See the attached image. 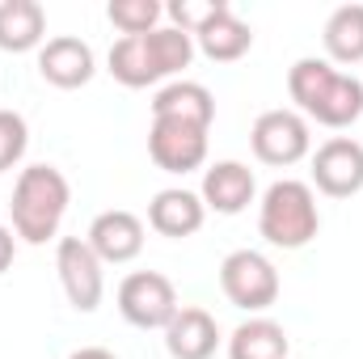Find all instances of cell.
<instances>
[{
  "instance_id": "obj_1",
  "label": "cell",
  "mask_w": 363,
  "mask_h": 359,
  "mask_svg": "<svg viewBox=\"0 0 363 359\" xmlns=\"http://www.w3.org/2000/svg\"><path fill=\"white\" fill-rule=\"evenodd\" d=\"M287 93L308 118H317L321 127H334V131L351 127L363 114V81L351 72H338L330 60H317V55H304L291 64Z\"/></svg>"
},
{
  "instance_id": "obj_2",
  "label": "cell",
  "mask_w": 363,
  "mask_h": 359,
  "mask_svg": "<svg viewBox=\"0 0 363 359\" xmlns=\"http://www.w3.org/2000/svg\"><path fill=\"white\" fill-rule=\"evenodd\" d=\"M190 60H194V38L182 34L178 26H157L152 34L118 38L110 47V77L127 89H148L190 68Z\"/></svg>"
},
{
  "instance_id": "obj_3",
  "label": "cell",
  "mask_w": 363,
  "mask_h": 359,
  "mask_svg": "<svg viewBox=\"0 0 363 359\" xmlns=\"http://www.w3.org/2000/svg\"><path fill=\"white\" fill-rule=\"evenodd\" d=\"M68 178L55 170V165H30L21 170V178L13 186V233L26 241V245H43L60 233V220L68 211Z\"/></svg>"
},
{
  "instance_id": "obj_4",
  "label": "cell",
  "mask_w": 363,
  "mask_h": 359,
  "mask_svg": "<svg viewBox=\"0 0 363 359\" xmlns=\"http://www.w3.org/2000/svg\"><path fill=\"white\" fill-rule=\"evenodd\" d=\"M317 228H321V211H317V194L308 182L283 178L262 194L258 233L274 250H304L317 237Z\"/></svg>"
},
{
  "instance_id": "obj_5",
  "label": "cell",
  "mask_w": 363,
  "mask_h": 359,
  "mask_svg": "<svg viewBox=\"0 0 363 359\" xmlns=\"http://www.w3.org/2000/svg\"><path fill=\"white\" fill-rule=\"evenodd\" d=\"M220 287H224L228 304H237L245 313H262L279 300V270L258 250H233L220 263Z\"/></svg>"
},
{
  "instance_id": "obj_6",
  "label": "cell",
  "mask_w": 363,
  "mask_h": 359,
  "mask_svg": "<svg viewBox=\"0 0 363 359\" xmlns=\"http://www.w3.org/2000/svg\"><path fill=\"white\" fill-rule=\"evenodd\" d=\"M118 313L135 330H165L178 317V292L161 270H135L118 283Z\"/></svg>"
},
{
  "instance_id": "obj_7",
  "label": "cell",
  "mask_w": 363,
  "mask_h": 359,
  "mask_svg": "<svg viewBox=\"0 0 363 359\" xmlns=\"http://www.w3.org/2000/svg\"><path fill=\"white\" fill-rule=\"evenodd\" d=\"M250 144H254V157L262 165L287 170V165L308 157L313 136H308L304 114H296V110H267V114H258V123L250 131Z\"/></svg>"
},
{
  "instance_id": "obj_8",
  "label": "cell",
  "mask_w": 363,
  "mask_h": 359,
  "mask_svg": "<svg viewBox=\"0 0 363 359\" xmlns=\"http://www.w3.org/2000/svg\"><path fill=\"white\" fill-rule=\"evenodd\" d=\"M55 270L64 283V296L77 313H93L101 304L106 279H101V258L89 250L85 237H60L55 245Z\"/></svg>"
},
{
  "instance_id": "obj_9",
  "label": "cell",
  "mask_w": 363,
  "mask_h": 359,
  "mask_svg": "<svg viewBox=\"0 0 363 359\" xmlns=\"http://www.w3.org/2000/svg\"><path fill=\"white\" fill-rule=\"evenodd\" d=\"M148 157L165 174H190L207 161V127L182 118H152L148 127Z\"/></svg>"
},
{
  "instance_id": "obj_10",
  "label": "cell",
  "mask_w": 363,
  "mask_h": 359,
  "mask_svg": "<svg viewBox=\"0 0 363 359\" xmlns=\"http://www.w3.org/2000/svg\"><path fill=\"white\" fill-rule=\"evenodd\" d=\"M313 182L330 199H351L363 190V144L351 136H334L313 153Z\"/></svg>"
},
{
  "instance_id": "obj_11",
  "label": "cell",
  "mask_w": 363,
  "mask_h": 359,
  "mask_svg": "<svg viewBox=\"0 0 363 359\" xmlns=\"http://www.w3.org/2000/svg\"><path fill=\"white\" fill-rule=\"evenodd\" d=\"M38 72L47 85L55 89H81L89 85L93 72H97V60H93V47L72 38V34H60V38H47L38 47Z\"/></svg>"
},
{
  "instance_id": "obj_12",
  "label": "cell",
  "mask_w": 363,
  "mask_h": 359,
  "mask_svg": "<svg viewBox=\"0 0 363 359\" xmlns=\"http://www.w3.org/2000/svg\"><path fill=\"white\" fill-rule=\"evenodd\" d=\"M85 241H89L93 254L101 258V267H106V263L123 267V263L140 258V250H144V224H140V216L114 207V211H101V216L93 220Z\"/></svg>"
},
{
  "instance_id": "obj_13",
  "label": "cell",
  "mask_w": 363,
  "mask_h": 359,
  "mask_svg": "<svg viewBox=\"0 0 363 359\" xmlns=\"http://www.w3.org/2000/svg\"><path fill=\"white\" fill-rule=\"evenodd\" d=\"M254 190H258V182H254L250 165H241V161H216L203 174V194L199 199H203V207H211L220 216H237V211H245L254 203Z\"/></svg>"
},
{
  "instance_id": "obj_14",
  "label": "cell",
  "mask_w": 363,
  "mask_h": 359,
  "mask_svg": "<svg viewBox=\"0 0 363 359\" xmlns=\"http://www.w3.org/2000/svg\"><path fill=\"white\" fill-rule=\"evenodd\" d=\"M220 347V326L207 309H178L165 326V351L174 359H211Z\"/></svg>"
},
{
  "instance_id": "obj_15",
  "label": "cell",
  "mask_w": 363,
  "mask_h": 359,
  "mask_svg": "<svg viewBox=\"0 0 363 359\" xmlns=\"http://www.w3.org/2000/svg\"><path fill=\"white\" fill-rule=\"evenodd\" d=\"M194 47H199L207 60H216V64H233V60H241V55L254 47V34H250V26H245L228 4H220V9L211 13V21L194 30Z\"/></svg>"
},
{
  "instance_id": "obj_16",
  "label": "cell",
  "mask_w": 363,
  "mask_h": 359,
  "mask_svg": "<svg viewBox=\"0 0 363 359\" xmlns=\"http://www.w3.org/2000/svg\"><path fill=\"white\" fill-rule=\"evenodd\" d=\"M152 118H182V123H194V127L211 131L216 97L199 81H169L165 89H157V97H152Z\"/></svg>"
},
{
  "instance_id": "obj_17",
  "label": "cell",
  "mask_w": 363,
  "mask_h": 359,
  "mask_svg": "<svg viewBox=\"0 0 363 359\" xmlns=\"http://www.w3.org/2000/svg\"><path fill=\"white\" fill-rule=\"evenodd\" d=\"M203 216H207L203 199L190 194V190H178V186L174 190H157L152 203H148V224L161 237H190V233H199Z\"/></svg>"
},
{
  "instance_id": "obj_18",
  "label": "cell",
  "mask_w": 363,
  "mask_h": 359,
  "mask_svg": "<svg viewBox=\"0 0 363 359\" xmlns=\"http://www.w3.org/2000/svg\"><path fill=\"white\" fill-rule=\"evenodd\" d=\"M47 38V13L38 0H0V51H34Z\"/></svg>"
},
{
  "instance_id": "obj_19",
  "label": "cell",
  "mask_w": 363,
  "mask_h": 359,
  "mask_svg": "<svg viewBox=\"0 0 363 359\" xmlns=\"http://www.w3.org/2000/svg\"><path fill=\"white\" fill-rule=\"evenodd\" d=\"M287 334L271 317H250L245 326L233 330L228 338V359H287Z\"/></svg>"
},
{
  "instance_id": "obj_20",
  "label": "cell",
  "mask_w": 363,
  "mask_h": 359,
  "mask_svg": "<svg viewBox=\"0 0 363 359\" xmlns=\"http://www.w3.org/2000/svg\"><path fill=\"white\" fill-rule=\"evenodd\" d=\"M321 38H325V55L334 64H363V4L334 9Z\"/></svg>"
},
{
  "instance_id": "obj_21",
  "label": "cell",
  "mask_w": 363,
  "mask_h": 359,
  "mask_svg": "<svg viewBox=\"0 0 363 359\" xmlns=\"http://www.w3.org/2000/svg\"><path fill=\"white\" fill-rule=\"evenodd\" d=\"M161 4L157 0H110L106 17L114 21V30H123V38H135V34H152L157 21H161Z\"/></svg>"
},
{
  "instance_id": "obj_22",
  "label": "cell",
  "mask_w": 363,
  "mask_h": 359,
  "mask_svg": "<svg viewBox=\"0 0 363 359\" xmlns=\"http://www.w3.org/2000/svg\"><path fill=\"white\" fill-rule=\"evenodd\" d=\"M26 144H30V127L17 110H0V174L13 170L21 157H26Z\"/></svg>"
},
{
  "instance_id": "obj_23",
  "label": "cell",
  "mask_w": 363,
  "mask_h": 359,
  "mask_svg": "<svg viewBox=\"0 0 363 359\" xmlns=\"http://www.w3.org/2000/svg\"><path fill=\"white\" fill-rule=\"evenodd\" d=\"M220 4H224V0H207V4H194V0H174L165 13L178 21L182 34H190V38H194V30H199V26H207V21H211V13H216Z\"/></svg>"
},
{
  "instance_id": "obj_24",
  "label": "cell",
  "mask_w": 363,
  "mask_h": 359,
  "mask_svg": "<svg viewBox=\"0 0 363 359\" xmlns=\"http://www.w3.org/2000/svg\"><path fill=\"white\" fill-rule=\"evenodd\" d=\"M13 254H17V233L9 224H0V275L13 267Z\"/></svg>"
},
{
  "instance_id": "obj_25",
  "label": "cell",
  "mask_w": 363,
  "mask_h": 359,
  "mask_svg": "<svg viewBox=\"0 0 363 359\" xmlns=\"http://www.w3.org/2000/svg\"><path fill=\"white\" fill-rule=\"evenodd\" d=\"M68 359H114L106 347H81V351H72Z\"/></svg>"
}]
</instances>
